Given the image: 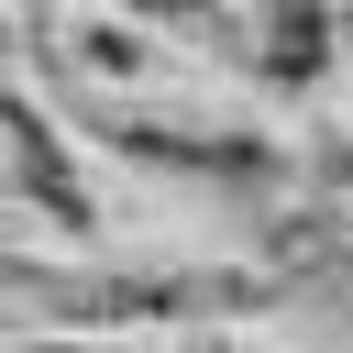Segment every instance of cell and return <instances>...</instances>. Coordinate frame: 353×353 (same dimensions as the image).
<instances>
[{
  "label": "cell",
  "mask_w": 353,
  "mask_h": 353,
  "mask_svg": "<svg viewBox=\"0 0 353 353\" xmlns=\"http://www.w3.org/2000/svg\"><path fill=\"white\" fill-rule=\"evenodd\" d=\"M176 353H243L232 331H176Z\"/></svg>",
  "instance_id": "6"
},
{
  "label": "cell",
  "mask_w": 353,
  "mask_h": 353,
  "mask_svg": "<svg viewBox=\"0 0 353 353\" xmlns=\"http://www.w3.org/2000/svg\"><path fill=\"white\" fill-rule=\"evenodd\" d=\"M265 11H276V44H265V66L309 77V66H320V0H265Z\"/></svg>",
  "instance_id": "4"
},
{
  "label": "cell",
  "mask_w": 353,
  "mask_h": 353,
  "mask_svg": "<svg viewBox=\"0 0 353 353\" xmlns=\"http://www.w3.org/2000/svg\"><path fill=\"white\" fill-rule=\"evenodd\" d=\"M0 55H11V22H0Z\"/></svg>",
  "instance_id": "7"
},
{
  "label": "cell",
  "mask_w": 353,
  "mask_h": 353,
  "mask_svg": "<svg viewBox=\"0 0 353 353\" xmlns=\"http://www.w3.org/2000/svg\"><path fill=\"white\" fill-rule=\"evenodd\" d=\"M0 176H11V199H22L44 232H66V243H88V232H99L88 165L66 154V132L44 121V99H33L22 77H0Z\"/></svg>",
  "instance_id": "2"
},
{
  "label": "cell",
  "mask_w": 353,
  "mask_h": 353,
  "mask_svg": "<svg viewBox=\"0 0 353 353\" xmlns=\"http://www.w3.org/2000/svg\"><path fill=\"white\" fill-rule=\"evenodd\" d=\"M11 353H176L154 331H55V342H11Z\"/></svg>",
  "instance_id": "5"
},
{
  "label": "cell",
  "mask_w": 353,
  "mask_h": 353,
  "mask_svg": "<svg viewBox=\"0 0 353 353\" xmlns=\"http://www.w3.org/2000/svg\"><path fill=\"white\" fill-rule=\"evenodd\" d=\"M110 11H132V22H154V33H188V44H210V55H243L232 0H110Z\"/></svg>",
  "instance_id": "3"
},
{
  "label": "cell",
  "mask_w": 353,
  "mask_h": 353,
  "mask_svg": "<svg viewBox=\"0 0 353 353\" xmlns=\"http://www.w3.org/2000/svg\"><path fill=\"white\" fill-rule=\"evenodd\" d=\"M287 276L254 265H66V254H22L0 243V331L11 342H55V331H232L254 309H276Z\"/></svg>",
  "instance_id": "1"
}]
</instances>
